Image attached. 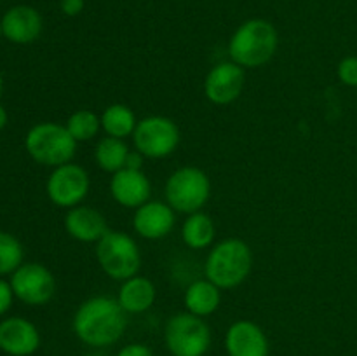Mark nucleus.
<instances>
[{"instance_id": "423d86ee", "label": "nucleus", "mask_w": 357, "mask_h": 356, "mask_svg": "<svg viewBox=\"0 0 357 356\" xmlns=\"http://www.w3.org/2000/svg\"><path fill=\"white\" fill-rule=\"evenodd\" d=\"M166 202L180 213L201 212L211 195V181L209 177L195 166L178 168L169 175L166 181Z\"/></svg>"}, {"instance_id": "393cba45", "label": "nucleus", "mask_w": 357, "mask_h": 356, "mask_svg": "<svg viewBox=\"0 0 357 356\" xmlns=\"http://www.w3.org/2000/svg\"><path fill=\"white\" fill-rule=\"evenodd\" d=\"M338 79L345 86L357 87V56H347L338 63Z\"/></svg>"}, {"instance_id": "473e14b6", "label": "nucleus", "mask_w": 357, "mask_h": 356, "mask_svg": "<svg viewBox=\"0 0 357 356\" xmlns=\"http://www.w3.org/2000/svg\"><path fill=\"white\" fill-rule=\"evenodd\" d=\"M0 35H3V31H2V21H0Z\"/></svg>"}, {"instance_id": "cd10ccee", "label": "nucleus", "mask_w": 357, "mask_h": 356, "mask_svg": "<svg viewBox=\"0 0 357 356\" xmlns=\"http://www.w3.org/2000/svg\"><path fill=\"white\" fill-rule=\"evenodd\" d=\"M117 356H153L145 344H129L119 351Z\"/></svg>"}, {"instance_id": "1a4fd4ad", "label": "nucleus", "mask_w": 357, "mask_h": 356, "mask_svg": "<svg viewBox=\"0 0 357 356\" xmlns=\"http://www.w3.org/2000/svg\"><path fill=\"white\" fill-rule=\"evenodd\" d=\"M91 180L79 164H61L47 178V195L59 208H75L86 199Z\"/></svg>"}, {"instance_id": "4468645a", "label": "nucleus", "mask_w": 357, "mask_h": 356, "mask_svg": "<svg viewBox=\"0 0 357 356\" xmlns=\"http://www.w3.org/2000/svg\"><path fill=\"white\" fill-rule=\"evenodd\" d=\"M229 356H268V341L265 332L250 320L232 323L225 335Z\"/></svg>"}, {"instance_id": "c756f323", "label": "nucleus", "mask_w": 357, "mask_h": 356, "mask_svg": "<svg viewBox=\"0 0 357 356\" xmlns=\"http://www.w3.org/2000/svg\"><path fill=\"white\" fill-rule=\"evenodd\" d=\"M6 124H7V112H6V108L0 105V129H2Z\"/></svg>"}, {"instance_id": "7c9ffc66", "label": "nucleus", "mask_w": 357, "mask_h": 356, "mask_svg": "<svg viewBox=\"0 0 357 356\" xmlns=\"http://www.w3.org/2000/svg\"><path fill=\"white\" fill-rule=\"evenodd\" d=\"M0 94H2V75H0Z\"/></svg>"}, {"instance_id": "b1692460", "label": "nucleus", "mask_w": 357, "mask_h": 356, "mask_svg": "<svg viewBox=\"0 0 357 356\" xmlns=\"http://www.w3.org/2000/svg\"><path fill=\"white\" fill-rule=\"evenodd\" d=\"M23 262V246L10 234L0 230V274L14 272Z\"/></svg>"}, {"instance_id": "6e6552de", "label": "nucleus", "mask_w": 357, "mask_h": 356, "mask_svg": "<svg viewBox=\"0 0 357 356\" xmlns=\"http://www.w3.org/2000/svg\"><path fill=\"white\" fill-rule=\"evenodd\" d=\"M180 128L176 122L164 115H149L138 121L132 142L138 152L150 159H162L171 156L180 145Z\"/></svg>"}, {"instance_id": "f3484780", "label": "nucleus", "mask_w": 357, "mask_h": 356, "mask_svg": "<svg viewBox=\"0 0 357 356\" xmlns=\"http://www.w3.org/2000/svg\"><path fill=\"white\" fill-rule=\"evenodd\" d=\"M2 31L14 44H30L40 35L42 16L33 7L16 6L2 17Z\"/></svg>"}, {"instance_id": "4be33fe9", "label": "nucleus", "mask_w": 357, "mask_h": 356, "mask_svg": "<svg viewBox=\"0 0 357 356\" xmlns=\"http://www.w3.org/2000/svg\"><path fill=\"white\" fill-rule=\"evenodd\" d=\"M129 147L126 145L124 140L114 138V136H105L98 142L96 150H94V159L98 166L108 173H117L124 170L126 159H128Z\"/></svg>"}, {"instance_id": "aec40b11", "label": "nucleus", "mask_w": 357, "mask_h": 356, "mask_svg": "<svg viewBox=\"0 0 357 356\" xmlns=\"http://www.w3.org/2000/svg\"><path fill=\"white\" fill-rule=\"evenodd\" d=\"M216 227L211 216L202 212L190 213L181 225V239L192 250H204L213 243Z\"/></svg>"}, {"instance_id": "39448f33", "label": "nucleus", "mask_w": 357, "mask_h": 356, "mask_svg": "<svg viewBox=\"0 0 357 356\" xmlns=\"http://www.w3.org/2000/svg\"><path fill=\"white\" fill-rule=\"evenodd\" d=\"M96 260L101 271L112 279L126 281L138 274L142 253L138 243L122 230H110L96 243Z\"/></svg>"}, {"instance_id": "9d476101", "label": "nucleus", "mask_w": 357, "mask_h": 356, "mask_svg": "<svg viewBox=\"0 0 357 356\" xmlns=\"http://www.w3.org/2000/svg\"><path fill=\"white\" fill-rule=\"evenodd\" d=\"M14 295L28 306H44L54 297L56 281L52 272L40 264H21L10 278Z\"/></svg>"}, {"instance_id": "a211bd4d", "label": "nucleus", "mask_w": 357, "mask_h": 356, "mask_svg": "<svg viewBox=\"0 0 357 356\" xmlns=\"http://www.w3.org/2000/svg\"><path fill=\"white\" fill-rule=\"evenodd\" d=\"M155 285L145 276L136 274L122 281L121 288H119L117 302L121 304L126 313L138 314L149 311L155 302Z\"/></svg>"}, {"instance_id": "f257e3e1", "label": "nucleus", "mask_w": 357, "mask_h": 356, "mask_svg": "<svg viewBox=\"0 0 357 356\" xmlns=\"http://www.w3.org/2000/svg\"><path fill=\"white\" fill-rule=\"evenodd\" d=\"M128 327L126 311L117 299L98 295L82 302L73 316V332L77 337L93 348L115 344Z\"/></svg>"}, {"instance_id": "412c9836", "label": "nucleus", "mask_w": 357, "mask_h": 356, "mask_svg": "<svg viewBox=\"0 0 357 356\" xmlns=\"http://www.w3.org/2000/svg\"><path fill=\"white\" fill-rule=\"evenodd\" d=\"M100 117L103 131L107 133V136H114V138L124 140L126 136H132L138 126L135 112L124 103L108 105Z\"/></svg>"}, {"instance_id": "a878e982", "label": "nucleus", "mask_w": 357, "mask_h": 356, "mask_svg": "<svg viewBox=\"0 0 357 356\" xmlns=\"http://www.w3.org/2000/svg\"><path fill=\"white\" fill-rule=\"evenodd\" d=\"M13 286H10V283L3 281V279H0V316H2L6 311H9L10 304H13Z\"/></svg>"}, {"instance_id": "6ab92c4d", "label": "nucleus", "mask_w": 357, "mask_h": 356, "mask_svg": "<svg viewBox=\"0 0 357 356\" xmlns=\"http://www.w3.org/2000/svg\"><path fill=\"white\" fill-rule=\"evenodd\" d=\"M185 307L188 313L195 316H209L215 313L222 304V288L215 285L213 281L206 279H197L188 288L185 290Z\"/></svg>"}, {"instance_id": "c85d7f7f", "label": "nucleus", "mask_w": 357, "mask_h": 356, "mask_svg": "<svg viewBox=\"0 0 357 356\" xmlns=\"http://www.w3.org/2000/svg\"><path fill=\"white\" fill-rule=\"evenodd\" d=\"M143 159H145V156L142 152H138V150H129L128 159H126V168L128 170H142Z\"/></svg>"}, {"instance_id": "bb28decb", "label": "nucleus", "mask_w": 357, "mask_h": 356, "mask_svg": "<svg viewBox=\"0 0 357 356\" xmlns=\"http://www.w3.org/2000/svg\"><path fill=\"white\" fill-rule=\"evenodd\" d=\"M59 7H61L65 16H79L84 10V0H61V2H59Z\"/></svg>"}, {"instance_id": "0eeeda50", "label": "nucleus", "mask_w": 357, "mask_h": 356, "mask_svg": "<svg viewBox=\"0 0 357 356\" xmlns=\"http://www.w3.org/2000/svg\"><path fill=\"white\" fill-rule=\"evenodd\" d=\"M164 337L173 356H204L211 344L208 323L188 311L169 318Z\"/></svg>"}, {"instance_id": "20e7f679", "label": "nucleus", "mask_w": 357, "mask_h": 356, "mask_svg": "<svg viewBox=\"0 0 357 356\" xmlns=\"http://www.w3.org/2000/svg\"><path fill=\"white\" fill-rule=\"evenodd\" d=\"M24 145L31 159L52 168L72 163L77 150V142L66 126L56 122H40L33 126L28 131Z\"/></svg>"}, {"instance_id": "2eb2a0df", "label": "nucleus", "mask_w": 357, "mask_h": 356, "mask_svg": "<svg viewBox=\"0 0 357 356\" xmlns=\"http://www.w3.org/2000/svg\"><path fill=\"white\" fill-rule=\"evenodd\" d=\"M40 346L35 325L24 318H7L0 323V349L10 356H30Z\"/></svg>"}, {"instance_id": "f8f14e48", "label": "nucleus", "mask_w": 357, "mask_h": 356, "mask_svg": "<svg viewBox=\"0 0 357 356\" xmlns=\"http://www.w3.org/2000/svg\"><path fill=\"white\" fill-rule=\"evenodd\" d=\"M174 223V209L162 201H146L145 205L136 208L132 216L135 232L145 239H162L171 234Z\"/></svg>"}, {"instance_id": "f03ea898", "label": "nucleus", "mask_w": 357, "mask_h": 356, "mask_svg": "<svg viewBox=\"0 0 357 356\" xmlns=\"http://www.w3.org/2000/svg\"><path fill=\"white\" fill-rule=\"evenodd\" d=\"M279 45V35L267 20H248L234 31L229 42L230 61L243 68H258L274 58Z\"/></svg>"}, {"instance_id": "2f4dec72", "label": "nucleus", "mask_w": 357, "mask_h": 356, "mask_svg": "<svg viewBox=\"0 0 357 356\" xmlns=\"http://www.w3.org/2000/svg\"><path fill=\"white\" fill-rule=\"evenodd\" d=\"M89 356H105V355H101V353H93V355H89Z\"/></svg>"}, {"instance_id": "7ed1b4c3", "label": "nucleus", "mask_w": 357, "mask_h": 356, "mask_svg": "<svg viewBox=\"0 0 357 356\" xmlns=\"http://www.w3.org/2000/svg\"><path fill=\"white\" fill-rule=\"evenodd\" d=\"M253 267V253L246 241L227 237L209 251L204 264L206 278L218 288L230 290L244 283Z\"/></svg>"}, {"instance_id": "ddd939ff", "label": "nucleus", "mask_w": 357, "mask_h": 356, "mask_svg": "<svg viewBox=\"0 0 357 356\" xmlns=\"http://www.w3.org/2000/svg\"><path fill=\"white\" fill-rule=\"evenodd\" d=\"M150 185L149 177L142 170H124L114 173L110 180V194L115 202L124 208L136 209L150 201Z\"/></svg>"}, {"instance_id": "dca6fc26", "label": "nucleus", "mask_w": 357, "mask_h": 356, "mask_svg": "<svg viewBox=\"0 0 357 356\" xmlns=\"http://www.w3.org/2000/svg\"><path fill=\"white\" fill-rule=\"evenodd\" d=\"M65 229L80 243H98L108 232L107 218L91 206L70 208L65 216Z\"/></svg>"}, {"instance_id": "9b49d317", "label": "nucleus", "mask_w": 357, "mask_h": 356, "mask_svg": "<svg viewBox=\"0 0 357 356\" xmlns=\"http://www.w3.org/2000/svg\"><path fill=\"white\" fill-rule=\"evenodd\" d=\"M244 68L234 61H223L213 66L204 79V94L211 103L230 105L244 89Z\"/></svg>"}, {"instance_id": "5701e85b", "label": "nucleus", "mask_w": 357, "mask_h": 356, "mask_svg": "<svg viewBox=\"0 0 357 356\" xmlns=\"http://www.w3.org/2000/svg\"><path fill=\"white\" fill-rule=\"evenodd\" d=\"M65 126L77 143L89 142V140H93L94 136L98 135V131H100L101 117L96 112L82 108V110L73 112Z\"/></svg>"}]
</instances>
